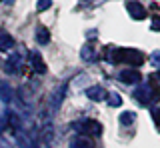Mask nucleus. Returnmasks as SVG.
Wrapping results in <instances>:
<instances>
[{"label":"nucleus","mask_w":160,"mask_h":148,"mask_svg":"<svg viewBox=\"0 0 160 148\" xmlns=\"http://www.w3.org/2000/svg\"><path fill=\"white\" fill-rule=\"evenodd\" d=\"M106 60L112 62V64H128V66H140L146 58L140 50H134V48H114V46H108L106 50Z\"/></svg>","instance_id":"nucleus-1"},{"label":"nucleus","mask_w":160,"mask_h":148,"mask_svg":"<svg viewBox=\"0 0 160 148\" xmlns=\"http://www.w3.org/2000/svg\"><path fill=\"white\" fill-rule=\"evenodd\" d=\"M134 98L140 102V104H150V102H154L158 98V90L152 86V82L150 84H144V86H138L136 90H134Z\"/></svg>","instance_id":"nucleus-2"},{"label":"nucleus","mask_w":160,"mask_h":148,"mask_svg":"<svg viewBox=\"0 0 160 148\" xmlns=\"http://www.w3.org/2000/svg\"><path fill=\"white\" fill-rule=\"evenodd\" d=\"M78 130H80V134H88V136H100V134H102V126H100V122L92 120V118H86V120L80 122Z\"/></svg>","instance_id":"nucleus-3"},{"label":"nucleus","mask_w":160,"mask_h":148,"mask_svg":"<svg viewBox=\"0 0 160 148\" xmlns=\"http://www.w3.org/2000/svg\"><path fill=\"white\" fill-rule=\"evenodd\" d=\"M126 10H128V14L134 18V20H144L146 14H148L146 8H144L138 0H128V2H126Z\"/></svg>","instance_id":"nucleus-4"},{"label":"nucleus","mask_w":160,"mask_h":148,"mask_svg":"<svg viewBox=\"0 0 160 148\" xmlns=\"http://www.w3.org/2000/svg\"><path fill=\"white\" fill-rule=\"evenodd\" d=\"M120 80L126 82V84H138V82H140V72L134 70V68L122 70V72H120Z\"/></svg>","instance_id":"nucleus-5"},{"label":"nucleus","mask_w":160,"mask_h":148,"mask_svg":"<svg viewBox=\"0 0 160 148\" xmlns=\"http://www.w3.org/2000/svg\"><path fill=\"white\" fill-rule=\"evenodd\" d=\"M86 96L90 98V100H94V102H100L102 98H106V90H104L102 86H90L88 90H86Z\"/></svg>","instance_id":"nucleus-6"},{"label":"nucleus","mask_w":160,"mask_h":148,"mask_svg":"<svg viewBox=\"0 0 160 148\" xmlns=\"http://www.w3.org/2000/svg\"><path fill=\"white\" fill-rule=\"evenodd\" d=\"M20 64H22V56H20V54H12V56H8V60H6V72L14 74L16 70H20Z\"/></svg>","instance_id":"nucleus-7"},{"label":"nucleus","mask_w":160,"mask_h":148,"mask_svg":"<svg viewBox=\"0 0 160 148\" xmlns=\"http://www.w3.org/2000/svg\"><path fill=\"white\" fill-rule=\"evenodd\" d=\"M32 66H34V70H36L38 74H44V72H46V64H44L42 56H40L38 52L32 54Z\"/></svg>","instance_id":"nucleus-8"},{"label":"nucleus","mask_w":160,"mask_h":148,"mask_svg":"<svg viewBox=\"0 0 160 148\" xmlns=\"http://www.w3.org/2000/svg\"><path fill=\"white\" fill-rule=\"evenodd\" d=\"M34 36H36L38 44H48V40H50V32H48V28H44V26H38L36 32H34Z\"/></svg>","instance_id":"nucleus-9"},{"label":"nucleus","mask_w":160,"mask_h":148,"mask_svg":"<svg viewBox=\"0 0 160 148\" xmlns=\"http://www.w3.org/2000/svg\"><path fill=\"white\" fill-rule=\"evenodd\" d=\"M14 46V40L10 38V34H0V50H10Z\"/></svg>","instance_id":"nucleus-10"},{"label":"nucleus","mask_w":160,"mask_h":148,"mask_svg":"<svg viewBox=\"0 0 160 148\" xmlns=\"http://www.w3.org/2000/svg\"><path fill=\"white\" fill-rule=\"evenodd\" d=\"M134 118H136V114H134L132 110H126V112H122V114H120V124L130 126L134 122Z\"/></svg>","instance_id":"nucleus-11"},{"label":"nucleus","mask_w":160,"mask_h":148,"mask_svg":"<svg viewBox=\"0 0 160 148\" xmlns=\"http://www.w3.org/2000/svg\"><path fill=\"white\" fill-rule=\"evenodd\" d=\"M70 148H92V144H90L88 140H84V138L80 136V138H74V140H72Z\"/></svg>","instance_id":"nucleus-12"},{"label":"nucleus","mask_w":160,"mask_h":148,"mask_svg":"<svg viewBox=\"0 0 160 148\" xmlns=\"http://www.w3.org/2000/svg\"><path fill=\"white\" fill-rule=\"evenodd\" d=\"M82 58H84V60H88V62L96 60V54H94V50H92V46H90V44L82 48Z\"/></svg>","instance_id":"nucleus-13"},{"label":"nucleus","mask_w":160,"mask_h":148,"mask_svg":"<svg viewBox=\"0 0 160 148\" xmlns=\"http://www.w3.org/2000/svg\"><path fill=\"white\" fill-rule=\"evenodd\" d=\"M108 104L110 106H120V104H122V96L116 94V92H110V94H108Z\"/></svg>","instance_id":"nucleus-14"},{"label":"nucleus","mask_w":160,"mask_h":148,"mask_svg":"<svg viewBox=\"0 0 160 148\" xmlns=\"http://www.w3.org/2000/svg\"><path fill=\"white\" fill-rule=\"evenodd\" d=\"M50 6H52V0H38L36 2V10H40V12L48 10Z\"/></svg>","instance_id":"nucleus-15"},{"label":"nucleus","mask_w":160,"mask_h":148,"mask_svg":"<svg viewBox=\"0 0 160 148\" xmlns=\"http://www.w3.org/2000/svg\"><path fill=\"white\" fill-rule=\"evenodd\" d=\"M150 62L154 64V66H160V52H152V56H150Z\"/></svg>","instance_id":"nucleus-16"},{"label":"nucleus","mask_w":160,"mask_h":148,"mask_svg":"<svg viewBox=\"0 0 160 148\" xmlns=\"http://www.w3.org/2000/svg\"><path fill=\"white\" fill-rule=\"evenodd\" d=\"M152 116H154V124L160 128V108H156V110L152 112Z\"/></svg>","instance_id":"nucleus-17"},{"label":"nucleus","mask_w":160,"mask_h":148,"mask_svg":"<svg viewBox=\"0 0 160 148\" xmlns=\"http://www.w3.org/2000/svg\"><path fill=\"white\" fill-rule=\"evenodd\" d=\"M152 30H160V18H154L152 20Z\"/></svg>","instance_id":"nucleus-18"},{"label":"nucleus","mask_w":160,"mask_h":148,"mask_svg":"<svg viewBox=\"0 0 160 148\" xmlns=\"http://www.w3.org/2000/svg\"><path fill=\"white\" fill-rule=\"evenodd\" d=\"M0 148H10V146H8V144H6L4 140H0Z\"/></svg>","instance_id":"nucleus-19"},{"label":"nucleus","mask_w":160,"mask_h":148,"mask_svg":"<svg viewBox=\"0 0 160 148\" xmlns=\"http://www.w3.org/2000/svg\"><path fill=\"white\" fill-rule=\"evenodd\" d=\"M152 78H156V80H160V70H158L156 74H152Z\"/></svg>","instance_id":"nucleus-20"},{"label":"nucleus","mask_w":160,"mask_h":148,"mask_svg":"<svg viewBox=\"0 0 160 148\" xmlns=\"http://www.w3.org/2000/svg\"><path fill=\"white\" fill-rule=\"evenodd\" d=\"M86 2H94V4H100V2H104V0H86Z\"/></svg>","instance_id":"nucleus-21"},{"label":"nucleus","mask_w":160,"mask_h":148,"mask_svg":"<svg viewBox=\"0 0 160 148\" xmlns=\"http://www.w3.org/2000/svg\"><path fill=\"white\" fill-rule=\"evenodd\" d=\"M4 2H6V4H12V2H14V0H4Z\"/></svg>","instance_id":"nucleus-22"}]
</instances>
